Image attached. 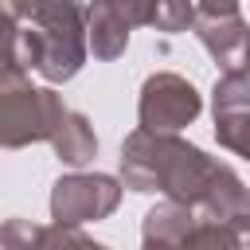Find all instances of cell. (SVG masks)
Segmentation results:
<instances>
[{
    "instance_id": "6da1fadb",
    "label": "cell",
    "mask_w": 250,
    "mask_h": 250,
    "mask_svg": "<svg viewBox=\"0 0 250 250\" xmlns=\"http://www.w3.org/2000/svg\"><path fill=\"white\" fill-rule=\"evenodd\" d=\"M215 168H219L215 156H207L203 148L188 145L176 133H156L137 125L121 145V184L141 195L160 191L176 203L199 207Z\"/></svg>"
},
{
    "instance_id": "7a4b0ae2",
    "label": "cell",
    "mask_w": 250,
    "mask_h": 250,
    "mask_svg": "<svg viewBox=\"0 0 250 250\" xmlns=\"http://www.w3.org/2000/svg\"><path fill=\"white\" fill-rule=\"evenodd\" d=\"M31 23L20 27V39H16V59L20 66L35 70L39 78H47L51 86L59 82H70L82 62H86V8L82 0H62V4H51L35 16H27Z\"/></svg>"
},
{
    "instance_id": "3957f363",
    "label": "cell",
    "mask_w": 250,
    "mask_h": 250,
    "mask_svg": "<svg viewBox=\"0 0 250 250\" xmlns=\"http://www.w3.org/2000/svg\"><path fill=\"white\" fill-rule=\"evenodd\" d=\"M66 102L51 86H31L27 66L12 62L0 70V148H27L47 141Z\"/></svg>"
},
{
    "instance_id": "277c9868",
    "label": "cell",
    "mask_w": 250,
    "mask_h": 250,
    "mask_svg": "<svg viewBox=\"0 0 250 250\" xmlns=\"http://www.w3.org/2000/svg\"><path fill=\"white\" fill-rule=\"evenodd\" d=\"M199 109H203L199 90L176 70L148 74L141 86V98H137V121L156 133H180L184 125H191L199 117Z\"/></svg>"
},
{
    "instance_id": "5b68a950",
    "label": "cell",
    "mask_w": 250,
    "mask_h": 250,
    "mask_svg": "<svg viewBox=\"0 0 250 250\" xmlns=\"http://www.w3.org/2000/svg\"><path fill=\"white\" fill-rule=\"evenodd\" d=\"M121 180L105 172H70L51 188V219L55 223H98L109 219L121 203Z\"/></svg>"
},
{
    "instance_id": "8992f818",
    "label": "cell",
    "mask_w": 250,
    "mask_h": 250,
    "mask_svg": "<svg viewBox=\"0 0 250 250\" xmlns=\"http://www.w3.org/2000/svg\"><path fill=\"white\" fill-rule=\"evenodd\" d=\"M191 31L219 70H250V23L238 12H195Z\"/></svg>"
},
{
    "instance_id": "52a82bcc",
    "label": "cell",
    "mask_w": 250,
    "mask_h": 250,
    "mask_svg": "<svg viewBox=\"0 0 250 250\" xmlns=\"http://www.w3.org/2000/svg\"><path fill=\"white\" fill-rule=\"evenodd\" d=\"M195 211L207 219L230 223L234 230H250V188L242 184V176L230 164H219Z\"/></svg>"
},
{
    "instance_id": "ba28073f",
    "label": "cell",
    "mask_w": 250,
    "mask_h": 250,
    "mask_svg": "<svg viewBox=\"0 0 250 250\" xmlns=\"http://www.w3.org/2000/svg\"><path fill=\"white\" fill-rule=\"evenodd\" d=\"M129 31H133V23L109 0H94L86 8V43H90L94 59H102V62L121 59L129 47Z\"/></svg>"
},
{
    "instance_id": "9c48e42d",
    "label": "cell",
    "mask_w": 250,
    "mask_h": 250,
    "mask_svg": "<svg viewBox=\"0 0 250 250\" xmlns=\"http://www.w3.org/2000/svg\"><path fill=\"white\" fill-rule=\"evenodd\" d=\"M47 145L55 148V156L66 164V168H82V164H90L94 156H98V137H94V125L86 121V113H78V109H62V117L55 121V129H51V137H47Z\"/></svg>"
},
{
    "instance_id": "30bf717a",
    "label": "cell",
    "mask_w": 250,
    "mask_h": 250,
    "mask_svg": "<svg viewBox=\"0 0 250 250\" xmlns=\"http://www.w3.org/2000/svg\"><path fill=\"white\" fill-rule=\"evenodd\" d=\"M199 211L188 207V203H176L164 195V203H156L148 215H145V227H141V238L145 246H184L188 230L195 227Z\"/></svg>"
},
{
    "instance_id": "8fae6325",
    "label": "cell",
    "mask_w": 250,
    "mask_h": 250,
    "mask_svg": "<svg viewBox=\"0 0 250 250\" xmlns=\"http://www.w3.org/2000/svg\"><path fill=\"white\" fill-rule=\"evenodd\" d=\"M215 117L227 113H250V70H223V78L211 90Z\"/></svg>"
},
{
    "instance_id": "7c38bea8",
    "label": "cell",
    "mask_w": 250,
    "mask_h": 250,
    "mask_svg": "<svg viewBox=\"0 0 250 250\" xmlns=\"http://www.w3.org/2000/svg\"><path fill=\"white\" fill-rule=\"evenodd\" d=\"M184 246H223V250H234V246H242V230H234L230 223H219V219L199 215L195 227L188 230Z\"/></svg>"
},
{
    "instance_id": "4fadbf2b",
    "label": "cell",
    "mask_w": 250,
    "mask_h": 250,
    "mask_svg": "<svg viewBox=\"0 0 250 250\" xmlns=\"http://www.w3.org/2000/svg\"><path fill=\"white\" fill-rule=\"evenodd\" d=\"M215 141L223 148H230L234 156L250 160V113H227L215 117Z\"/></svg>"
},
{
    "instance_id": "5bb4252c",
    "label": "cell",
    "mask_w": 250,
    "mask_h": 250,
    "mask_svg": "<svg viewBox=\"0 0 250 250\" xmlns=\"http://www.w3.org/2000/svg\"><path fill=\"white\" fill-rule=\"evenodd\" d=\"M195 20V0H152V27L156 31H184Z\"/></svg>"
},
{
    "instance_id": "9a60e30c",
    "label": "cell",
    "mask_w": 250,
    "mask_h": 250,
    "mask_svg": "<svg viewBox=\"0 0 250 250\" xmlns=\"http://www.w3.org/2000/svg\"><path fill=\"white\" fill-rule=\"evenodd\" d=\"M43 238V227L27 223V219H8L0 227V246H12V250H23V246H39Z\"/></svg>"
},
{
    "instance_id": "2e32d148",
    "label": "cell",
    "mask_w": 250,
    "mask_h": 250,
    "mask_svg": "<svg viewBox=\"0 0 250 250\" xmlns=\"http://www.w3.org/2000/svg\"><path fill=\"white\" fill-rule=\"evenodd\" d=\"M39 246H90V238L78 230V223H51L43 227Z\"/></svg>"
},
{
    "instance_id": "e0dca14e",
    "label": "cell",
    "mask_w": 250,
    "mask_h": 250,
    "mask_svg": "<svg viewBox=\"0 0 250 250\" xmlns=\"http://www.w3.org/2000/svg\"><path fill=\"white\" fill-rule=\"evenodd\" d=\"M16 39H20V20L0 8V70L12 66V62H20L16 59Z\"/></svg>"
},
{
    "instance_id": "ac0fdd59",
    "label": "cell",
    "mask_w": 250,
    "mask_h": 250,
    "mask_svg": "<svg viewBox=\"0 0 250 250\" xmlns=\"http://www.w3.org/2000/svg\"><path fill=\"white\" fill-rule=\"evenodd\" d=\"M195 12H238V0H195Z\"/></svg>"
},
{
    "instance_id": "d6986e66",
    "label": "cell",
    "mask_w": 250,
    "mask_h": 250,
    "mask_svg": "<svg viewBox=\"0 0 250 250\" xmlns=\"http://www.w3.org/2000/svg\"><path fill=\"white\" fill-rule=\"evenodd\" d=\"M20 4H23V20H27V16H35V12L51 8V4H62V0H20Z\"/></svg>"
},
{
    "instance_id": "ffe728a7",
    "label": "cell",
    "mask_w": 250,
    "mask_h": 250,
    "mask_svg": "<svg viewBox=\"0 0 250 250\" xmlns=\"http://www.w3.org/2000/svg\"><path fill=\"white\" fill-rule=\"evenodd\" d=\"M0 8H4V12H12L16 20H23V4H20V0H0Z\"/></svg>"
}]
</instances>
